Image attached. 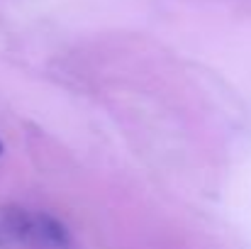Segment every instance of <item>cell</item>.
<instances>
[{
    "instance_id": "cell-1",
    "label": "cell",
    "mask_w": 251,
    "mask_h": 249,
    "mask_svg": "<svg viewBox=\"0 0 251 249\" xmlns=\"http://www.w3.org/2000/svg\"><path fill=\"white\" fill-rule=\"evenodd\" d=\"M76 249L71 230L47 210L17 203L0 205V249Z\"/></svg>"
},
{
    "instance_id": "cell-2",
    "label": "cell",
    "mask_w": 251,
    "mask_h": 249,
    "mask_svg": "<svg viewBox=\"0 0 251 249\" xmlns=\"http://www.w3.org/2000/svg\"><path fill=\"white\" fill-rule=\"evenodd\" d=\"M0 154H2V142H0Z\"/></svg>"
}]
</instances>
